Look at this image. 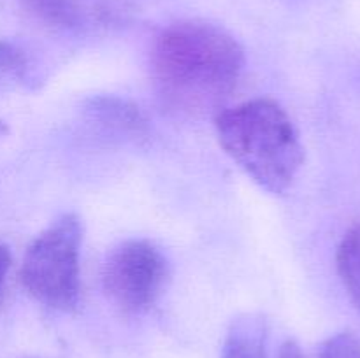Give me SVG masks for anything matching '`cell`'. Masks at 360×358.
I'll list each match as a JSON object with an SVG mask.
<instances>
[{"label": "cell", "instance_id": "cell-1", "mask_svg": "<svg viewBox=\"0 0 360 358\" xmlns=\"http://www.w3.org/2000/svg\"><path fill=\"white\" fill-rule=\"evenodd\" d=\"M245 67L241 44L224 28L206 21H179L157 37L151 70L169 109L204 114L220 107Z\"/></svg>", "mask_w": 360, "mask_h": 358}, {"label": "cell", "instance_id": "cell-2", "mask_svg": "<svg viewBox=\"0 0 360 358\" xmlns=\"http://www.w3.org/2000/svg\"><path fill=\"white\" fill-rule=\"evenodd\" d=\"M217 135L225 153L259 186L281 195L304 161L299 132L273 98H255L217 112Z\"/></svg>", "mask_w": 360, "mask_h": 358}, {"label": "cell", "instance_id": "cell-3", "mask_svg": "<svg viewBox=\"0 0 360 358\" xmlns=\"http://www.w3.org/2000/svg\"><path fill=\"white\" fill-rule=\"evenodd\" d=\"M83 225L76 214H63L34 239L25 253L20 279L28 295L58 311L79 304V251Z\"/></svg>", "mask_w": 360, "mask_h": 358}, {"label": "cell", "instance_id": "cell-4", "mask_svg": "<svg viewBox=\"0 0 360 358\" xmlns=\"http://www.w3.org/2000/svg\"><path fill=\"white\" fill-rule=\"evenodd\" d=\"M167 276V260L160 249L144 239H130L105 258L102 286L122 311L141 312L158 300Z\"/></svg>", "mask_w": 360, "mask_h": 358}, {"label": "cell", "instance_id": "cell-5", "mask_svg": "<svg viewBox=\"0 0 360 358\" xmlns=\"http://www.w3.org/2000/svg\"><path fill=\"white\" fill-rule=\"evenodd\" d=\"M221 358H269L264 319L253 314L236 319L225 339Z\"/></svg>", "mask_w": 360, "mask_h": 358}, {"label": "cell", "instance_id": "cell-6", "mask_svg": "<svg viewBox=\"0 0 360 358\" xmlns=\"http://www.w3.org/2000/svg\"><path fill=\"white\" fill-rule=\"evenodd\" d=\"M91 112L101 119L104 126L132 135H143L146 132V121L139 107L130 102L115 97H101L91 100Z\"/></svg>", "mask_w": 360, "mask_h": 358}, {"label": "cell", "instance_id": "cell-7", "mask_svg": "<svg viewBox=\"0 0 360 358\" xmlns=\"http://www.w3.org/2000/svg\"><path fill=\"white\" fill-rule=\"evenodd\" d=\"M21 4L49 27H76L84 16V0H21Z\"/></svg>", "mask_w": 360, "mask_h": 358}, {"label": "cell", "instance_id": "cell-8", "mask_svg": "<svg viewBox=\"0 0 360 358\" xmlns=\"http://www.w3.org/2000/svg\"><path fill=\"white\" fill-rule=\"evenodd\" d=\"M336 265L352 302L360 311V227L352 228L343 237L338 248Z\"/></svg>", "mask_w": 360, "mask_h": 358}, {"label": "cell", "instance_id": "cell-9", "mask_svg": "<svg viewBox=\"0 0 360 358\" xmlns=\"http://www.w3.org/2000/svg\"><path fill=\"white\" fill-rule=\"evenodd\" d=\"M27 56L23 49L9 41H0V91L20 83L27 74Z\"/></svg>", "mask_w": 360, "mask_h": 358}, {"label": "cell", "instance_id": "cell-10", "mask_svg": "<svg viewBox=\"0 0 360 358\" xmlns=\"http://www.w3.org/2000/svg\"><path fill=\"white\" fill-rule=\"evenodd\" d=\"M320 358H360V339L350 332L336 333L323 343Z\"/></svg>", "mask_w": 360, "mask_h": 358}, {"label": "cell", "instance_id": "cell-11", "mask_svg": "<svg viewBox=\"0 0 360 358\" xmlns=\"http://www.w3.org/2000/svg\"><path fill=\"white\" fill-rule=\"evenodd\" d=\"M278 358H304V353H302L301 346L295 340L288 339L281 344Z\"/></svg>", "mask_w": 360, "mask_h": 358}, {"label": "cell", "instance_id": "cell-12", "mask_svg": "<svg viewBox=\"0 0 360 358\" xmlns=\"http://www.w3.org/2000/svg\"><path fill=\"white\" fill-rule=\"evenodd\" d=\"M9 267H11L9 248L0 242V295H2V288H4V283H6V276Z\"/></svg>", "mask_w": 360, "mask_h": 358}, {"label": "cell", "instance_id": "cell-13", "mask_svg": "<svg viewBox=\"0 0 360 358\" xmlns=\"http://www.w3.org/2000/svg\"><path fill=\"white\" fill-rule=\"evenodd\" d=\"M7 132H9V126H7L6 121H2V119H0V139H2V137H6Z\"/></svg>", "mask_w": 360, "mask_h": 358}]
</instances>
